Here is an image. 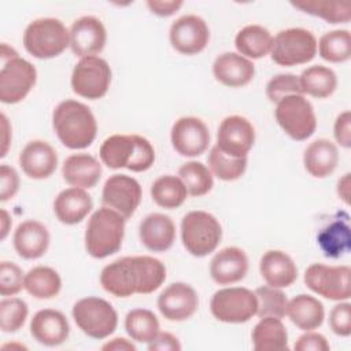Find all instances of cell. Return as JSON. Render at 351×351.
<instances>
[{
  "mask_svg": "<svg viewBox=\"0 0 351 351\" xmlns=\"http://www.w3.org/2000/svg\"><path fill=\"white\" fill-rule=\"evenodd\" d=\"M165 280V265L148 255L119 258L104 266L100 273L103 289L117 298H129L133 293H152Z\"/></svg>",
  "mask_w": 351,
  "mask_h": 351,
  "instance_id": "cell-1",
  "label": "cell"
},
{
  "mask_svg": "<svg viewBox=\"0 0 351 351\" xmlns=\"http://www.w3.org/2000/svg\"><path fill=\"white\" fill-rule=\"evenodd\" d=\"M53 130L60 143L70 149L89 147L97 133V122L90 108L77 100L60 101L52 114Z\"/></svg>",
  "mask_w": 351,
  "mask_h": 351,
  "instance_id": "cell-2",
  "label": "cell"
},
{
  "mask_svg": "<svg viewBox=\"0 0 351 351\" xmlns=\"http://www.w3.org/2000/svg\"><path fill=\"white\" fill-rule=\"evenodd\" d=\"M125 218L112 208L96 210L86 225L85 248L96 259L107 258L118 252L125 236Z\"/></svg>",
  "mask_w": 351,
  "mask_h": 351,
  "instance_id": "cell-3",
  "label": "cell"
},
{
  "mask_svg": "<svg viewBox=\"0 0 351 351\" xmlns=\"http://www.w3.org/2000/svg\"><path fill=\"white\" fill-rule=\"evenodd\" d=\"M23 45L37 59L56 58L70 45V30L56 18H38L25 29Z\"/></svg>",
  "mask_w": 351,
  "mask_h": 351,
  "instance_id": "cell-4",
  "label": "cell"
},
{
  "mask_svg": "<svg viewBox=\"0 0 351 351\" xmlns=\"http://www.w3.org/2000/svg\"><path fill=\"white\" fill-rule=\"evenodd\" d=\"M219 221L207 211H191L181 221V240L185 250L197 258L214 252L221 243Z\"/></svg>",
  "mask_w": 351,
  "mask_h": 351,
  "instance_id": "cell-5",
  "label": "cell"
},
{
  "mask_svg": "<svg viewBox=\"0 0 351 351\" xmlns=\"http://www.w3.org/2000/svg\"><path fill=\"white\" fill-rule=\"evenodd\" d=\"M71 313L77 326L96 340L112 335L118 325V314L112 304L97 296L80 299L74 303Z\"/></svg>",
  "mask_w": 351,
  "mask_h": 351,
  "instance_id": "cell-6",
  "label": "cell"
},
{
  "mask_svg": "<svg viewBox=\"0 0 351 351\" xmlns=\"http://www.w3.org/2000/svg\"><path fill=\"white\" fill-rule=\"evenodd\" d=\"M271 60L278 66H298L314 59L317 53L315 36L303 27H289L277 33L271 44Z\"/></svg>",
  "mask_w": 351,
  "mask_h": 351,
  "instance_id": "cell-7",
  "label": "cell"
},
{
  "mask_svg": "<svg viewBox=\"0 0 351 351\" xmlns=\"http://www.w3.org/2000/svg\"><path fill=\"white\" fill-rule=\"evenodd\" d=\"M274 115L280 128L296 141L307 140L317 129L314 108L303 95L282 97L277 101Z\"/></svg>",
  "mask_w": 351,
  "mask_h": 351,
  "instance_id": "cell-8",
  "label": "cell"
},
{
  "mask_svg": "<svg viewBox=\"0 0 351 351\" xmlns=\"http://www.w3.org/2000/svg\"><path fill=\"white\" fill-rule=\"evenodd\" d=\"M210 310L221 322L243 324L256 315L258 300L255 293L247 288H222L213 295Z\"/></svg>",
  "mask_w": 351,
  "mask_h": 351,
  "instance_id": "cell-9",
  "label": "cell"
},
{
  "mask_svg": "<svg viewBox=\"0 0 351 351\" xmlns=\"http://www.w3.org/2000/svg\"><path fill=\"white\" fill-rule=\"evenodd\" d=\"M351 269L347 265L328 266L313 263L304 271V284L317 295L329 300H348L351 296Z\"/></svg>",
  "mask_w": 351,
  "mask_h": 351,
  "instance_id": "cell-10",
  "label": "cell"
},
{
  "mask_svg": "<svg viewBox=\"0 0 351 351\" xmlns=\"http://www.w3.org/2000/svg\"><path fill=\"white\" fill-rule=\"evenodd\" d=\"M111 84V69L100 56L81 58L71 73L73 92L89 100L101 99Z\"/></svg>",
  "mask_w": 351,
  "mask_h": 351,
  "instance_id": "cell-11",
  "label": "cell"
},
{
  "mask_svg": "<svg viewBox=\"0 0 351 351\" xmlns=\"http://www.w3.org/2000/svg\"><path fill=\"white\" fill-rule=\"evenodd\" d=\"M37 80L36 67L26 59L15 56L1 63L0 70V100L15 104L23 100L33 89Z\"/></svg>",
  "mask_w": 351,
  "mask_h": 351,
  "instance_id": "cell-12",
  "label": "cell"
},
{
  "mask_svg": "<svg viewBox=\"0 0 351 351\" xmlns=\"http://www.w3.org/2000/svg\"><path fill=\"white\" fill-rule=\"evenodd\" d=\"M141 195V185L136 178L126 174H112L104 182L101 203L129 219L140 206Z\"/></svg>",
  "mask_w": 351,
  "mask_h": 351,
  "instance_id": "cell-13",
  "label": "cell"
},
{
  "mask_svg": "<svg viewBox=\"0 0 351 351\" xmlns=\"http://www.w3.org/2000/svg\"><path fill=\"white\" fill-rule=\"evenodd\" d=\"M255 143V129L252 123L241 115L223 118L217 133V147L228 156L247 158Z\"/></svg>",
  "mask_w": 351,
  "mask_h": 351,
  "instance_id": "cell-14",
  "label": "cell"
},
{
  "mask_svg": "<svg viewBox=\"0 0 351 351\" xmlns=\"http://www.w3.org/2000/svg\"><path fill=\"white\" fill-rule=\"evenodd\" d=\"M171 47L182 55L202 52L210 40L206 21L197 15H184L174 21L169 32Z\"/></svg>",
  "mask_w": 351,
  "mask_h": 351,
  "instance_id": "cell-15",
  "label": "cell"
},
{
  "mask_svg": "<svg viewBox=\"0 0 351 351\" xmlns=\"http://www.w3.org/2000/svg\"><path fill=\"white\" fill-rule=\"evenodd\" d=\"M173 148L186 158L202 155L210 144V132L207 125L196 117L178 118L170 133Z\"/></svg>",
  "mask_w": 351,
  "mask_h": 351,
  "instance_id": "cell-16",
  "label": "cell"
},
{
  "mask_svg": "<svg viewBox=\"0 0 351 351\" xmlns=\"http://www.w3.org/2000/svg\"><path fill=\"white\" fill-rule=\"evenodd\" d=\"M199 307V296L193 287L186 282H173L158 296V308L169 321H185Z\"/></svg>",
  "mask_w": 351,
  "mask_h": 351,
  "instance_id": "cell-17",
  "label": "cell"
},
{
  "mask_svg": "<svg viewBox=\"0 0 351 351\" xmlns=\"http://www.w3.org/2000/svg\"><path fill=\"white\" fill-rule=\"evenodd\" d=\"M107 41V32L103 22L90 15L75 19L70 27V48L80 58L96 56Z\"/></svg>",
  "mask_w": 351,
  "mask_h": 351,
  "instance_id": "cell-18",
  "label": "cell"
},
{
  "mask_svg": "<svg viewBox=\"0 0 351 351\" xmlns=\"http://www.w3.org/2000/svg\"><path fill=\"white\" fill-rule=\"evenodd\" d=\"M70 333L66 315L53 308L37 311L30 321V335L40 344L55 347L64 343Z\"/></svg>",
  "mask_w": 351,
  "mask_h": 351,
  "instance_id": "cell-19",
  "label": "cell"
},
{
  "mask_svg": "<svg viewBox=\"0 0 351 351\" xmlns=\"http://www.w3.org/2000/svg\"><path fill=\"white\" fill-rule=\"evenodd\" d=\"M19 166L27 177L44 180L56 170L58 154L47 141L33 140L19 154Z\"/></svg>",
  "mask_w": 351,
  "mask_h": 351,
  "instance_id": "cell-20",
  "label": "cell"
},
{
  "mask_svg": "<svg viewBox=\"0 0 351 351\" xmlns=\"http://www.w3.org/2000/svg\"><path fill=\"white\" fill-rule=\"evenodd\" d=\"M138 236L147 250L152 252H165L174 244L176 225L169 215L152 213L140 222Z\"/></svg>",
  "mask_w": 351,
  "mask_h": 351,
  "instance_id": "cell-21",
  "label": "cell"
},
{
  "mask_svg": "<svg viewBox=\"0 0 351 351\" xmlns=\"http://www.w3.org/2000/svg\"><path fill=\"white\" fill-rule=\"evenodd\" d=\"M248 271V258L239 247H226L210 262V276L219 285L241 281Z\"/></svg>",
  "mask_w": 351,
  "mask_h": 351,
  "instance_id": "cell-22",
  "label": "cell"
},
{
  "mask_svg": "<svg viewBox=\"0 0 351 351\" xmlns=\"http://www.w3.org/2000/svg\"><path fill=\"white\" fill-rule=\"evenodd\" d=\"M213 74L218 82L229 88H240L251 82L254 63L236 52H223L213 63Z\"/></svg>",
  "mask_w": 351,
  "mask_h": 351,
  "instance_id": "cell-23",
  "label": "cell"
},
{
  "mask_svg": "<svg viewBox=\"0 0 351 351\" xmlns=\"http://www.w3.org/2000/svg\"><path fill=\"white\" fill-rule=\"evenodd\" d=\"M48 229L36 219H27L18 225L14 232V248L23 259L41 258L49 247Z\"/></svg>",
  "mask_w": 351,
  "mask_h": 351,
  "instance_id": "cell-24",
  "label": "cell"
},
{
  "mask_svg": "<svg viewBox=\"0 0 351 351\" xmlns=\"http://www.w3.org/2000/svg\"><path fill=\"white\" fill-rule=\"evenodd\" d=\"M259 271L267 285L274 288H287L298 278V267L293 259L280 250H270L262 255Z\"/></svg>",
  "mask_w": 351,
  "mask_h": 351,
  "instance_id": "cell-25",
  "label": "cell"
},
{
  "mask_svg": "<svg viewBox=\"0 0 351 351\" xmlns=\"http://www.w3.org/2000/svg\"><path fill=\"white\" fill-rule=\"evenodd\" d=\"M93 202L90 195L77 186L62 191L53 202V213L64 225L80 223L92 210Z\"/></svg>",
  "mask_w": 351,
  "mask_h": 351,
  "instance_id": "cell-26",
  "label": "cell"
},
{
  "mask_svg": "<svg viewBox=\"0 0 351 351\" xmlns=\"http://www.w3.org/2000/svg\"><path fill=\"white\" fill-rule=\"evenodd\" d=\"M100 162L89 154H74L66 158L62 166L64 181L77 188H93L101 177Z\"/></svg>",
  "mask_w": 351,
  "mask_h": 351,
  "instance_id": "cell-27",
  "label": "cell"
},
{
  "mask_svg": "<svg viewBox=\"0 0 351 351\" xmlns=\"http://www.w3.org/2000/svg\"><path fill=\"white\" fill-rule=\"evenodd\" d=\"M339 163V151L335 143L328 138H318L307 145L303 155L306 171L315 178L330 176Z\"/></svg>",
  "mask_w": 351,
  "mask_h": 351,
  "instance_id": "cell-28",
  "label": "cell"
},
{
  "mask_svg": "<svg viewBox=\"0 0 351 351\" xmlns=\"http://www.w3.org/2000/svg\"><path fill=\"white\" fill-rule=\"evenodd\" d=\"M317 243L326 258L337 259L346 255L351 248L348 215L346 214L344 218H335L324 226L317 236Z\"/></svg>",
  "mask_w": 351,
  "mask_h": 351,
  "instance_id": "cell-29",
  "label": "cell"
},
{
  "mask_svg": "<svg viewBox=\"0 0 351 351\" xmlns=\"http://www.w3.org/2000/svg\"><path fill=\"white\" fill-rule=\"evenodd\" d=\"M287 314L293 325L306 332L321 326L325 318L324 304L317 298L306 293H300L288 302Z\"/></svg>",
  "mask_w": 351,
  "mask_h": 351,
  "instance_id": "cell-30",
  "label": "cell"
},
{
  "mask_svg": "<svg viewBox=\"0 0 351 351\" xmlns=\"http://www.w3.org/2000/svg\"><path fill=\"white\" fill-rule=\"evenodd\" d=\"M255 351L288 350V332L280 318L263 317L251 333Z\"/></svg>",
  "mask_w": 351,
  "mask_h": 351,
  "instance_id": "cell-31",
  "label": "cell"
},
{
  "mask_svg": "<svg viewBox=\"0 0 351 351\" xmlns=\"http://www.w3.org/2000/svg\"><path fill=\"white\" fill-rule=\"evenodd\" d=\"M273 44L271 33L261 25H247L234 38V47L239 53L247 59H261L266 56Z\"/></svg>",
  "mask_w": 351,
  "mask_h": 351,
  "instance_id": "cell-32",
  "label": "cell"
},
{
  "mask_svg": "<svg viewBox=\"0 0 351 351\" xmlns=\"http://www.w3.org/2000/svg\"><path fill=\"white\" fill-rule=\"evenodd\" d=\"M134 148V134H112L103 141L99 155L110 169H128L133 160Z\"/></svg>",
  "mask_w": 351,
  "mask_h": 351,
  "instance_id": "cell-33",
  "label": "cell"
},
{
  "mask_svg": "<svg viewBox=\"0 0 351 351\" xmlns=\"http://www.w3.org/2000/svg\"><path fill=\"white\" fill-rule=\"evenodd\" d=\"M299 84L303 95L307 93L313 97L325 99L336 90L337 77L332 69L314 64L302 71L299 75Z\"/></svg>",
  "mask_w": 351,
  "mask_h": 351,
  "instance_id": "cell-34",
  "label": "cell"
},
{
  "mask_svg": "<svg viewBox=\"0 0 351 351\" xmlns=\"http://www.w3.org/2000/svg\"><path fill=\"white\" fill-rule=\"evenodd\" d=\"M23 288L36 299H52L62 289L59 273L49 266H36L25 274Z\"/></svg>",
  "mask_w": 351,
  "mask_h": 351,
  "instance_id": "cell-35",
  "label": "cell"
},
{
  "mask_svg": "<svg viewBox=\"0 0 351 351\" xmlns=\"http://www.w3.org/2000/svg\"><path fill=\"white\" fill-rule=\"evenodd\" d=\"M186 188L180 177L166 174L156 178L151 186L152 200L162 208L173 210L186 200Z\"/></svg>",
  "mask_w": 351,
  "mask_h": 351,
  "instance_id": "cell-36",
  "label": "cell"
},
{
  "mask_svg": "<svg viewBox=\"0 0 351 351\" xmlns=\"http://www.w3.org/2000/svg\"><path fill=\"white\" fill-rule=\"evenodd\" d=\"M291 4L308 15L326 21L328 23H347L351 19L350 3H336L326 0H296L291 1Z\"/></svg>",
  "mask_w": 351,
  "mask_h": 351,
  "instance_id": "cell-37",
  "label": "cell"
},
{
  "mask_svg": "<svg viewBox=\"0 0 351 351\" xmlns=\"http://www.w3.org/2000/svg\"><path fill=\"white\" fill-rule=\"evenodd\" d=\"M125 329L132 340L148 344L159 333V321L151 310L134 308L125 317Z\"/></svg>",
  "mask_w": 351,
  "mask_h": 351,
  "instance_id": "cell-38",
  "label": "cell"
},
{
  "mask_svg": "<svg viewBox=\"0 0 351 351\" xmlns=\"http://www.w3.org/2000/svg\"><path fill=\"white\" fill-rule=\"evenodd\" d=\"M319 56L330 63H343L351 58V34L347 29L326 32L317 44Z\"/></svg>",
  "mask_w": 351,
  "mask_h": 351,
  "instance_id": "cell-39",
  "label": "cell"
},
{
  "mask_svg": "<svg viewBox=\"0 0 351 351\" xmlns=\"http://www.w3.org/2000/svg\"><path fill=\"white\" fill-rule=\"evenodd\" d=\"M178 177L191 196H204L214 185L213 174L202 162L191 160L178 169Z\"/></svg>",
  "mask_w": 351,
  "mask_h": 351,
  "instance_id": "cell-40",
  "label": "cell"
},
{
  "mask_svg": "<svg viewBox=\"0 0 351 351\" xmlns=\"http://www.w3.org/2000/svg\"><path fill=\"white\" fill-rule=\"evenodd\" d=\"M207 160L213 174L222 181L239 180L247 169V158L228 156L217 145L211 148Z\"/></svg>",
  "mask_w": 351,
  "mask_h": 351,
  "instance_id": "cell-41",
  "label": "cell"
},
{
  "mask_svg": "<svg viewBox=\"0 0 351 351\" xmlns=\"http://www.w3.org/2000/svg\"><path fill=\"white\" fill-rule=\"evenodd\" d=\"M255 296L258 300L256 315L259 318L263 317H274L284 318L287 314L288 299L281 288H274L270 285H262L255 289Z\"/></svg>",
  "mask_w": 351,
  "mask_h": 351,
  "instance_id": "cell-42",
  "label": "cell"
},
{
  "mask_svg": "<svg viewBox=\"0 0 351 351\" xmlns=\"http://www.w3.org/2000/svg\"><path fill=\"white\" fill-rule=\"evenodd\" d=\"M27 304L19 298L3 299L0 302V328L5 333L18 332L27 318Z\"/></svg>",
  "mask_w": 351,
  "mask_h": 351,
  "instance_id": "cell-43",
  "label": "cell"
},
{
  "mask_svg": "<svg viewBox=\"0 0 351 351\" xmlns=\"http://www.w3.org/2000/svg\"><path fill=\"white\" fill-rule=\"evenodd\" d=\"M289 95H303L299 77L295 74H277L266 85V96L273 103H277Z\"/></svg>",
  "mask_w": 351,
  "mask_h": 351,
  "instance_id": "cell-44",
  "label": "cell"
},
{
  "mask_svg": "<svg viewBox=\"0 0 351 351\" xmlns=\"http://www.w3.org/2000/svg\"><path fill=\"white\" fill-rule=\"evenodd\" d=\"M25 276L22 269L8 261L0 263V293L1 296L16 295L23 288Z\"/></svg>",
  "mask_w": 351,
  "mask_h": 351,
  "instance_id": "cell-45",
  "label": "cell"
},
{
  "mask_svg": "<svg viewBox=\"0 0 351 351\" xmlns=\"http://www.w3.org/2000/svg\"><path fill=\"white\" fill-rule=\"evenodd\" d=\"M134 143H136L134 155H133V160H132L130 166L128 167V170L134 171V173L145 171L155 162V149H154L152 144L143 136L134 134Z\"/></svg>",
  "mask_w": 351,
  "mask_h": 351,
  "instance_id": "cell-46",
  "label": "cell"
},
{
  "mask_svg": "<svg viewBox=\"0 0 351 351\" xmlns=\"http://www.w3.org/2000/svg\"><path fill=\"white\" fill-rule=\"evenodd\" d=\"M329 326L337 336L348 337L351 335V304L348 302L333 306L329 313Z\"/></svg>",
  "mask_w": 351,
  "mask_h": 351,
  "instance_id": "cell-47",
  "label": "cell"
},
{
  "mask_svg": "<svg viewBox=\"0 0 351 351\" xmlns=\"http://www.w3.org/2000/svg\"><path fill=\"white\" fill-rule=\"evenodd\" d=\"M19 189V176L16 170L8 165L0 166V200L12 199Z\"/></svg>",
  "mask_w": 351,
  "mask_h": 351,
  "instance_id": "cell-48",
  "label": "cell"
},
{
  "mask_svg": "<svg viewBox=\"0 0 351 351\" xmlns=\"http://www.w3.org/2000/svg\"><path fill=\"white\" fill-rule=\"evenodd\" d=\"M293 348L296 351H328L330 346L324 335L307 330L304 335L299 336Z\"/></svg>",
  "mask_w": 351,
  "mask_h": 351,
  "instance_id": "cell-49",
  "label": "cell"
},
{
  "mask_svg": "<svg viewBox=\"0 0 351 351\" xmlns=\"http://www.w3.org/2000/svg\"><path fill=\"white\" fill-rule=\"evenodd\" d=\"M333 134L336 141L344 147H351V112L348 110L337 115L333 126Z\"/></svg>",
  "mask_w": 351,
  "mask_h": 351,
  "instance_id": "cell-50",
  "label": "cell"
},
{
  "mask_svg": "<svg viewBox=\"0 0 351 351\" xmlns=\"http://www.w3.org/2000/svg\"><path fill=\"white\" fill-rule=\"evenodd\" d=\"M149 351H180L181 344L178 339L169 332H159L152 341L148 343Z\"/></svg>",
  "mask_w": 351,
  "mask_h": 351,
  "instance_id": "cell-51",
  "label": "cell"
},
{
  "mask_svg": "<svg viewBox=\"0 0 351 351\" xmlns=\"http://www.w3.org/2000/svg\"><path fill=\"white\" fill-rule=\"evenodd\" d=\"M148 8L151 10L152 14L158 16H171L174 15L181 7L182 1L180 0H148L147 1Z\"/></svg>",
  "mask_w": 351,
  "mask_h": 351,
  "instance_id": "cell-52",
  "label": "cell"
},
{
  "mask_svg": "<svg viewBox=\"0 0 351 351\" xmlns=\"http://www.w3.org/2000/svg\"><path fill=\"white\" fill-rule=\"evenodd\" d=\"M103 351H136V346L123 337H115L101 347Z\"/></svg>",
  "mask_w": 351,
  "mask_h": 351,
  "instance_id": "cell-53",
  "label": "cell"
},
{
  "mask_svg": "<svg viewBox=\"0 0 351 351\" xmlns=\"http://www.w3.org/2000/svg\"><path fill=\"white\" fill-rule=\"evenodd\" d=\"M337 195L346 204H350V173H346L337 181Z\"/></svg>",
  "mask_w": 351,
  "mask_h": 351,
  "instance_id": "cell-54",
  "label": "cell"
},
{
  "mask_svg": "<svg viewBox=\"0 0 351 351\" xmlns=\"http://www.w3.org/2000/svg\"><path fill=\"white\" fill-rule=\"evenodd\" d=\"M1 129H3V149H1L0 156L3 158V156H5V154L8 151V145L11 143V138H10L11 129H10V122L5 117V114H1Z\"/></svg>",
  "mask_w": 351,
  "mask_h": 351,
  "instance_id": "cell-55",
  "label": "cell"
},
{
  "mask_svg": "<svg viewBox=\"0 0 351 351\" xmlns=\"http://www.w3.org/2000/svg\"><path fill=\"white\" fill-rule=\"evenodd\" d=\"M11 228V218L8 215V213L3 208L1 210V218H0V239L4 240L10 232Z\"/></svg>",
  "mask_w": 351,
  "mask_h": 351,
  "instance_id": "cell-56",
  "label": "cell"
},
{
  "mask_svg": "<svg viewBox=\"0 0 351 351\" xmlns=\"http://www.w3.org/2000/svg\"><path fill=\"white\" fill-rule=\"evenodd\" d=\"M15 56H18V52H16L12 47H10V45H7L5 43H3V44H1V49H0L1 63L7 62V60H10V59H12V58H15Z\"/></svg>",
  "mask_w": 351,
  "mask_h": 351,
  "instance_id": "cell-57",
  "label": "cell"
},
{
  "mask_svg": "<svg viewBox=\"0 0 351 351\" xmlns=\"http://www.w3.org/2000/svg\"><path fill=\"white\" fill-rule=\"evenodd\" d=\"M14 347L26 348V347H25V346H22V344H4V346H3V350H5V348H14Z\"/></svg>",
  "mask_w": 351,
  "mask_h": 351,
  "instance_id": "cell-58",
  "label": "cell"
}]
</instances>
